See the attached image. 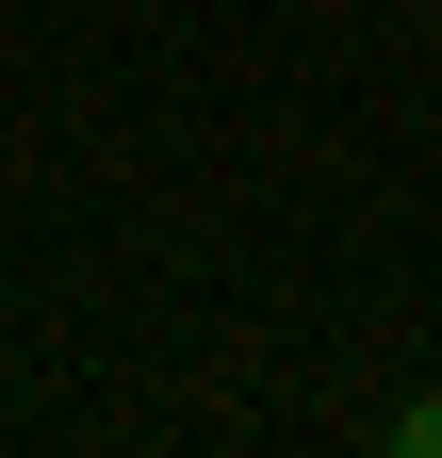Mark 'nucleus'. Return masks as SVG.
Listing matches in <instances>:
<instances>
[{"instance_id": "f257e3e1", "label": "nucleus", "mask_w": 442, "mask_h": 458, "mask_svg": "<svg viewBox=\"0 0 442 458\" xmlns=\"http://www.w3.org/2000/svg\"><path fill=\"white\" fill-rule=\"evenodd\" d=\"M394 442H410V458H442V393H426V410H394Z\"/></svg>"}]
</instances>
